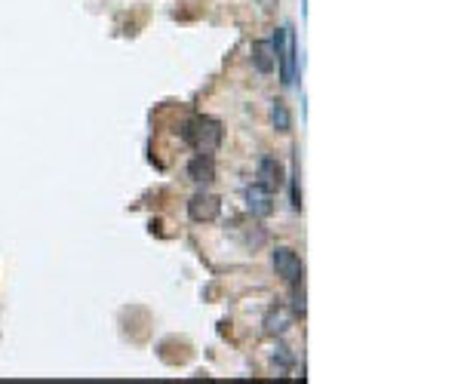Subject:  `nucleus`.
<instances>
[{"label": "nucleus", "instance_id": "nucleus-9", "mask_svg": "<svg viewBox=\"0 0 461 384\" xmlns=\"http://www.w3.org/2000/svg\"><path fill=\"white\" fill-rule=\"evenodd\" d=\"M289 326H292V314H289L286 308H271L265 314V332L268 335H283Z\"/></svg>", "mask_w": 461, "mask_h": 384}, {"label": "nucleus", "instance_id": "nucleus-5", "mask_svg": "<svg viewBox=\"0 0 461 384\" xmlns=\"http://www.w3.org/2000/svg\"><path fill=\"white\" fill-rule=\"evenodd\" d=\"M246 209L255 218H268L274 213V194L268 188H261L259 182L249 184V188H246Z\"/></svg>", "mask_w": 461, "mask_h": 384}, {"label": "nucleus", "instance_id": "nucleus-11", "mask_svg": "<svg viewBox=\"0 0 461 384\" xmlns=\"http://www.w3.org/2000/svg\"><path fill=\"white\" fill-rule=\"evenodd\" d=\"M289 286H292V314L305 317V310H308V304H305V277L295 280V283H289Z\"/></svg>", "mask_w": 461, "mask_h": 384}, {"label": "nucleus", "instance_id": "nucleus-6", "mask_svg": "<svg viewBox=\"0 0 461 384\" xmlns=\"http://www.w3.org/2000/svg\"><path fill=\"white\" fill-rule=\"evenodd\" d=\"M259 184H261V188H268L271 194H274V191H280L283 167L274 160V157H261V160H259Z\"/></svg>", "mask_w": 461, "mask_h": 384}, {"label": "nucleus", "instance_id": "nucleus-10", "mask_svg": "<svg viewBox=\"0 0 461 384\" xmlns=\"http://www.w3.org/2000/svg\"><path fill=\"white\" fill-rule=\"evenodd\" d=\"M271 120H274V129L277 132H289V129H292V117H289L286 102H280V98H277L274 108H271Z\"/></svg>", "mask_w": 461, "mask_h": 384}, {"label": "nucleus", "instance_id": "nucleus-1", "mask_svg": "<svg viewBox=\"0 0 461 384\" xmlns=\"http://www.w3.org/2000/svg\"><path fill=\"white\" fill-rule=\"evenodd\" d=\"M182 138L197 151V154L213 157L222 145V123L213 120V117H194V120L184 123Z\"/></svg>", "mask_w": 461, "mask_h": 384}, {"label": "nucleus", "instance_id": "nucleus-4", "mask_svg": "<svg viewBox=\"0 0 461 384\" xmlns=\"http://www.w3.org/2000/svg\"><path fill=\"white\" fill-rule=\"evenodd\" d=\"M222 213V200L215 194H206V191H200V194H194L188 200V215L191 222L197 224H206V222H215Z\"/></svg>", "mask_w": 461, "mask_h": 384}, {"label": "nucleus", "instance_id": "nucleus-7", "mask_svg": "<svg viewBox=\"0 0 461 384\" xmlns=\"http://www.w3.org/2000/svg\"><path fill=\"white\" fill-rule=\"evenodd\" d=\"M253 68L259 74H271L277 68V56H274V43L271 41H255L253 43Z\"/></svg>", "mask_w": 461, "mask_h": 384}, {"label": "nucleus", "instance_id": "nucleus-3", "mask_svg": "<svg viewBox=\"0 0 461 384\" xmlns=\"http://www.w3.org/2000/svg\"><path fill=\"white\" fill-rule=\"evenodd\" d=\"M271 262H274L277 277H283L286 283H295V280H301V277H305V264H301V258H299L295 249L277 246L274 255H271Z\"/></svg>", "mask_w": 461, "mask_h": 384}, {"label": "nucleus", "instance_id": "nucleus-2", "mask_svg": "<svg viewBox=\"0 0 461 384\" xmlns=\"http://www.w3.org/2000/svg\"><path fill=\"white\" fill-rule=\"evenodd\" d=\"M274 56H277V65H280V81L283 86H292L295 83V62H299V52H295V31L292 25H283L274 37Z\"/></svg>", "mask_w": 461, "mask_h": 384}, {"label": "nucleus", "instance_id": "nucleus-12", "mask_svg": "<svg viewBox=\"0 0 461 384\" xmlns=\"http://www.w3.org/2000/svg\"><path fill=\"white\" fill-rule=\"evenodd\" d=\"M289 184H292V209L299 213V209H301V169H299V160H292V172H289Z\"/></svg>", "mask_w": 461, "mask_h": 384}, {"label": "nucleus", "instance_id": "nucleus-8", "mask_svg": "<svg viewBox=\"0 0 461 384\" xmlns=\"http://www.w3.org/2000/svg\"><path fill=\"white\" fill-rule=\"evenodd\" d=\"M188 178H191V182H197V184L215 182V160H213V157H206V154H197L194 160L188 163Z\"/></svg>", "mask_w": 461, "mask_h": 384}, {"label": "nucleus", "instance_id": "nucleus-13", "mask_svg": "<svg viewBox=\"0 0 461 384\" xmlns=\"http://www.w3.org/2000/svg\"><path fill=\"white\" fill-rule=\"evenodd\" d=\"M259 3L265 6V10H274V6H277V0H259Z\"/></svg>", "mask_w": 461, "mask_h": 384}]
</instances>
